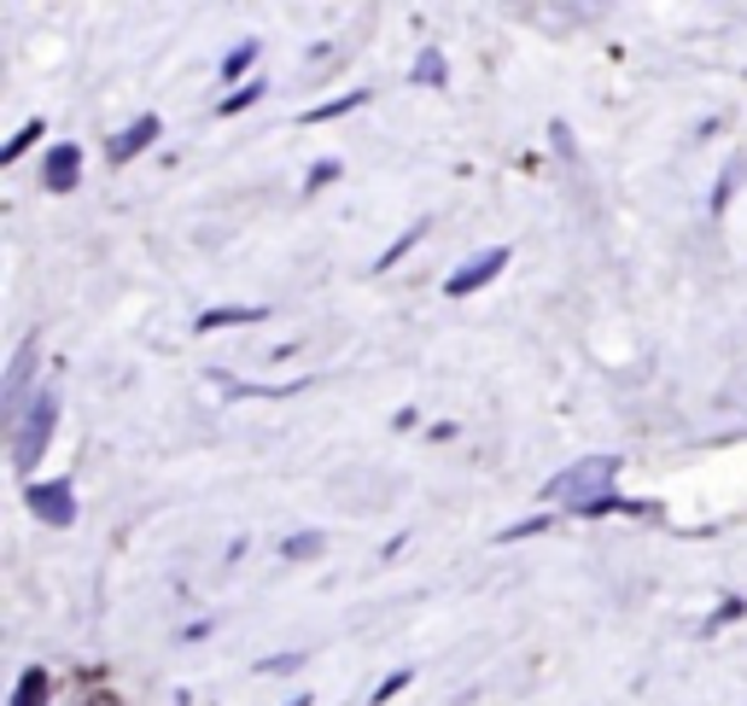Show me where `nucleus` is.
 I'll return each mask as SVG.
<instances>
[{
    "mask_svg": "<svg viewBox=\"0 0 747 706\" xmlns=\"http://www.w3.org/2000/svg\"><path fill=\"white\" fill-rule=\"evenodd\" d=\"M613 480H619V455H585V462L560 467V473H555V480H549L544 491H537V496H549V503L585 514L590 503L613 496Z\"/></svg>",
    "mask_w": 747,
    "mask_h": 706,
    "instance_id": "f257e3e1",
    "label": "nucleus"
},
{
    "mask_svg": "<svg viewBox=\"0 0 747 706\" xmlns=\"http://www.w3.org/2000/svg\"><path fill=\"white\" fill-rule=\"evenodd\" d=\"M53 421H59V398L53 391H35V403L24 409V421H18V450H12L18 473H30L41 462V450H48V439H53Z\"/></svg>",
    "mask_w": 747,
    "mask_h": 706,
    "instance_id": "f03ea898",
    "label": "nucleus"
},
{
    "mask_svg": "<svg viewBox=\"0 0 747 706\" xmlns=\"http://www.w3.org/2000/svg\"><path fill=\"white\" fill-rule=\"evenodd\" d=\"M508 245H491V252H480V257H473V263H462V268H455V275L444 281V293L450 298H467V293H480V286H491L496 275H503V268H508Z\"/></svg>",
    "mask_w": 747,
    "mask_h": 706,
    "instance_id": "7ed1b4c3",
    "label": "nucleus"
},
{
    "mask_svg": "<svg viewBox=\"0 0 747 706\" xmlns=\"http://www.w3.org/2000/svg\"><path fill=\"white\" fill-rule=\"evenodd\" d=\"M24 503H30L35 520H48V526H59V531H65V526L76 520V496H71V485H65V480L30 485V491H24Z\"/></svg>",
    "mask_w": 747,
    "mask_h": 706,
    "instance_id": "20e7f679",
    "label": "nucleus"
},
{
    "mask_svg": "<svg viewBox=\"0 0 747 706\" xmlns=\"http://www.w3.org/2000/svg\"><path fill=\"white\" fill-rule=\"evenodd\" d=\"M76 181H82V152L71 140H59V147L41 158V187H48V193H71Z\"/></svg>",
    "mask_w": 747,
    "mask_h": 706,
    "instance_id": "39448f33",
    "label": "nucleus"
},
{
    "mask_svg": "<svg viewBox=\"0 0 747 706\" xmlns=\"http://www.w3.org/2000/svg\"><path fill=\"white\" fill-rule=\"evenodd\" d=\"M30 368H35V339L12 357V368H7V386H0V409H7V421L18 426L24 421V386H30Z\"/></svg>",
    "mask_w": 747,
    "mask_h": 706,
    "instance_id": "423d86ee",
    "label": "nucleus"
},
{
    "mask_svg": "<svg viewBox=\"0 0 747 706\" xmlns=\"http://www.w3.org/2000/svg\"><path fill=\"white\" fill-rule=\"evenodd\" d=\"M158 135H164V123H158V117H135L129 129H123V135L112 140V164H135V158L158 140Z\"/></svg>",
    "mask_w": 747,
    "mask_h": 706,
    "instance_id": "0eeeda50",
    "label": "nucleus"
},
{
    "mask_svg": "<svg viewBox=\"0 0 747 706\" xmlns=\"http://www.w3.org/2000/svg\"><path fill=\"white\" fill-rule=\"evenodd\" d=\"M269 309L263 304H228V309H204L199 316V334H217V327H240V322H263Z\"/></svg>",
    "mask_w": 747,
    "mask_h": 706,
    "instance_id": "6e6552de",
    "label": "nucleus"
},
{
    "mask_svg": "<svg viewBox=\"0 0 747 706\" xmlns=\"http://www.w3.org/2000/svg\"><path fill=\"white\" fill-rule=\"evenodd\" d=\"M41 700H48V672L30 666L24 683H18V695H12V706H41Z\"/></svg>",
    "mask_w": 747,
    "mask_h": 706,
    "instance_id": "1a4fd4ad",
    "label": "nucleus"
},
{
    "mask_svg": "<svg viewBox=\"0 0 747 706\" xmlns=\"http://www.w3.org/2000/svg\"><path fill=\"white\" fill-rule=\"evenodd\" d=\"M414 82H427V88H444V82H450V71H444V53H421V59H414Z\"/></svg>",
    "mask_w": 747,
    "mask_h": 706,
    "instance_id": "9d476101",
    "label": "nucleus"
},
{
    "mask_svg": "<svg viewBox=\"0 0 747 706\" xmlns=\"http://www.w3.org/2000/svg\"><path fill=\"white\" fill-rule=\"evenodd\" d=\"M362 99H368L362 88H357V94H339V99H327V106H309L304 123H327V117H339V112H350V106H362Z\"/></svg>",
    "mask_w": 747,
    "mask_h": 706,
    "instance_id": "9b49d317",
    "label": "nucleus"
},
{
    "mask_svg": "<svg viewBox=\"0 0 747 706\" xmlns=\"http://www.w3.org/2000/svg\"><path fill=\"white\" fill-rule=\"evenodd\" d=\"M35 140H41V123H30V129H18V135L7 140V147H0V164H18V158H24V152L35 147Z\"/></svg>",
    "mask_w": 747,
    "mask_h": 706,
    "instance_id": "f8f14e48",
    "label": "nucleus"
},
{
    "mask_svg": "<svg viewBox=\"0 0 747 706\" xmlns=\"http://www.w3.org/2000/svg\"><path fill=\"white\" fill-rule=\"evenodd\" d=\"M281 555H286V560H309V555H322V537H316V531H298L293 544H281Z\"/></svg>",
    "mask_w": 747,
    "mask_h": 706,
    "instance_id": "ddd939ff",
    "label": "nucleus"
},
{
    "mask_svg": "<svg viewBox=\"0 0 747 706\" xmlns=\"http://www.w3.org/2000/svg\"><path fill=\"white\" fill-rule=\"evenodd\" d=\"M252 59H257V41H245V48H234V53L222 59V76H228V82L245 76V65H252Z\"/></svg>",
    "mask_w": 747,
    "mask_h": 706,
    "instance_id": "4468645a",
    "label": "nucleus"
},
{
    "mask_svg": "<svg viewBox=\"0 0 747 706\" xmlns=\"http://www.w3.org/2000/svg\"><path fill=\"white\" fill-rule=\"evenodd\" d=\"M409 677H414V672H391V677L380 683V689H374V706H386L391 695H403V689H409Z\"/></svg>",
    "mask_w": 747,
    "mask_h": 706,
    "instance_id": "2eb2a0df",
    "label": "nucleus"
},
{
    "mask_svg": "<svg viewBox=\"0 0 747 706\" xmlns=\"http://www.w3.org/2000/svg\"><path fill=\"white\" fill-rule=\"evenodd\" d=\"M263 88H257V82H252V88H240L234 99H222V117H234V112H245V106H252V99H257Z\"/></svg>",
    "mask_w": 747,
    "mask_h": 706,
    "instance_id": "dca6fc26",
    "label": "nucleus"
},
{
    "mask_svg": "<svg viewBox=\"0 0 747 706\" xmlns=\"http://www.w3.org/2000/svg\"><path fill=\"white\" fill-rule=\"evenodd\" d=\"M414 240H421V228H409V234H403V240H398V245H391V252H386V257H380V263H374V268H391V263H398V257H403V252H409V245H414Z\"/></svg>",
    "mask_w": 747,
    "mask_h": 706,
    "instance_id": "f3484780",
    "label": "nucleus"
},
{
    "mask_svg": "<svg viewBox=\"0 0 747 706\" xmlns=\"http://www.w3.org/2000/svg\"><path fill=\"white\" fill-rule=\"evenodd\" d=\"M334 176H339V164L327 158V164H316V170H309V187H322V181H334Z\"/></svg>",
    "mask_w": 747,
    "mask_h": 706,
    "instance_id": "a211bd4d",
    "label": "nucleus"
},
{
    "mask_svg": "<svg viewBox=\"0 0 747 706\" xmlns=\"http://www.w3.org/2000/svg\"><path fill=\"white\" fill-rule=\"evenodd\" d=\"M544 526H549V520H526V526H508L503 537H508V544H514V537H532V531H544Z\"/></svg>",
    "mask_w": 747,
    "mask_h": 706,
    "instance_id": "6ab92c4d",
    "label": "nucleus"
},
{
    "mask_svg": "<svg viewBox=\"0 0 747 706\" xmlns=\"http://www.w3.org/2000/svg\"><path fill=\"white\" fill-rule=\"evenodd\" d=\"M286 706H309V695H298V700H286Z\"/></svg>",
    "mask_w": 747,
    "mask_h": 706,
    "instance_id": "aec40b11",
    "label": "nucleus"
}]
</instances>
